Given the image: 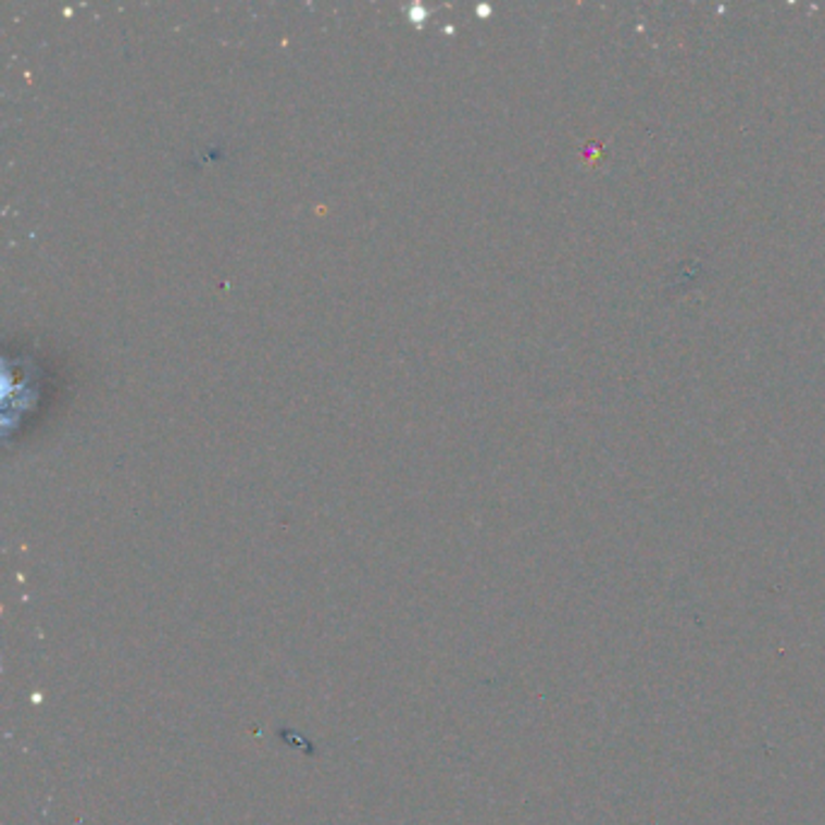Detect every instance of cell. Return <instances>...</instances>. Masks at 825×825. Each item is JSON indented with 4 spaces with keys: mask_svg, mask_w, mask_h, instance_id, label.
Instances as JSON below:
<instances>
[]
</instances>
